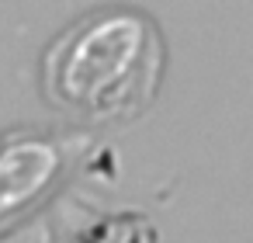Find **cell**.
<instances>
[{
    "label": "cell",
    "instance_id": "obj_1",
    "mask_svg": "<svg viewBox=\"0 0 253 243\" xmlns=\"http://www.w3.org/2000/svg\"><path fill=\"white\" fill-rule=\"evenodd\" d=\"M156 77L153 35L139 18L118 14L94 21L49 59V94L84 115H118L132 108Z\"/></svg>",
    "mask_w": 253,
    "mask_h": 243
},
{
    "label": "cell",
    "instance_id": "obj_2",
    "mask_svg": "<svg viewBox=\"0 0 253 243\" xmlns=\"http://www.w3.org/2000/svg\"><path fill=\"white\" fill-rule=\"evenodd\" d=\"M56 167V153L39 143L14 146L0 156V212L25 205L49 177Z\"/></svg>",
    "mask_w": 253,
    "mask_h": 243
}]
</instances>
